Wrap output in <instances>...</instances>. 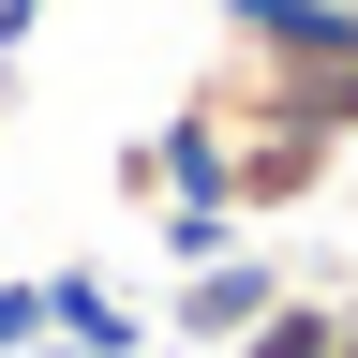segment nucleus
I'll return each instance as SVG.
<instances>
[{"mask_svg": "<svg viewBox=\"0 0 358 358\" xmlns=\"http://www.w3.org/2000/svg\"><path fill=\"white\" fill-rule=\"evenodd\" d=\"M45 343H90V358H150V313H134L105 268H45Z\"/></svg>", "mask_w": 358, "mask_h": 358, "instance_id": "7ed1b4c3", "label": "nucleus"}, {"mask_svg": "<svg viewBox=\"0 0 358 358\" xmlns=\"http://www.w3.org/2000/svg\"><path fill=\"white\" fill-rule=\"evenodd\" d=\"M329 179H343L329 134H284V120H239V134H224V209H239L254 239H268V224H299Z\"/></svg>", "mask_w": 358, "mask_h": 358, "instance_id": "f03ea898", "label": "nucleus"}, {"mask_svg": "<svg viewBox=\"0 0 358 358\" xmlns=\"http://www.w3.org/2000/svg\"><path fill=\"white\" fill-rule=\"evenodd\" d=\"M30 30H45V0H0V75L30 60Z\"/></svg>", "mask_w": 358, "mask_h": 358, "instance_id": "0eeeda50", "label": "nucleus"}, {"mask_svg": "<svg viewBox=\"0 0 358 358\" xmlns=\"http://www.w3.org/2000/svg\"><path fill=\"white\" fill-rule=\"evenodd\" d=\"M343 15H358V0H343Z\"/></svg>", "mask_w": 358, "mask_h": 358, "instance_id": "9d476101", "label": "nucleus"}, {"mask_svg": "<svg viewBox=\"0 0 358 358\" xmlns=\"http://www.w3.org/2000/svg\"><path fill=\"white\" fill-rule=\"evenodd\" d=\"M329 343H343V268H299V284L239 329V358H329Z\"/></svg>", "mask_w": 358, "mask_h": 358, "instance_id": "20e7f679", "label": "nucleus"}, {"mask_svg": "<svg viewBox=\"0 0 358 358\" xmlns=\"http://www.w3.org/2000/svg\"><path fill=\"white\" fill-rule=\"evenodd\" d=\"M329 358H358V284H343V343H329Z\"/></svg>", "mask_w": 358, "mask_h": 358, "instance_id": "6e6552de", "label": "nucleus"}, {"mask_svg": "<svg viewBox=\"0 0 358 358\" xmlns=\"http://www.w3.org/2000/svg\"><path fill=\"white\" fill-rule=\"evenodd\" d=\"M254 224H224V209H150V254H164V284L179 268H209V254H239Z\"/></svg>", "mask_w": 358, "mask_h": 358, "instance_id": "39448f33", "label": "nucleus"}, {"mask_svg": "<svg viewBox=\"0 0 358 358\" xmlns=\"http://www.w3.org/2000/svg\"><path fill=\"white\" fill-rule=\"evenodd\" d=\"M45 343V268H15V284H0V358H30Z\"/></svg>", "mask_w": 358, "mask_h": 358, "instance_id": "423d86ee", "label": "nucleus"}, {"mask_svg": "<svg viewBox=\"0 0 358 358\" xmlns=\"http://www.w3.org/2000/svg\"><path fill=\"white\" fill-rule=\"evenodd\" d=\"M30 358H90V343H30Z\"/></svg>", "mask_w": 358, "mask_h": 358, "instance_id": "1a4fd4ad", "label": "nucleus"}, {"mask_svg": "<svg viewBox=\"0 0 358 358\" xmlns=\"http://www.w3.org/2000/svg\"><path fill=\"white\" fill-rule=\"evenodd\" d=\"M299 284V254H268V239H239V254H209V268H179L164 284V313H150V343H194V358H239V329L268 299Z\"/></svg>", "mask_w": 358, "mask_h": 358, "instance_id": "f257e3e1", "label": "nucleus"}]
</instances>
